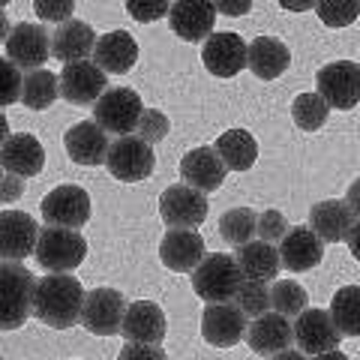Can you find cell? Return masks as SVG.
Listing matches in <instances>:
<instances>
[{
  "mask_svg": "<svg viewBox=\"0 0 360 360\" xmlns=\"http://www.w3.org/2000/svg\"><path fill=\"white\" fill-rule=\"evenodd\" d=\"M160 217L168 229H198L207 217V193L189 184L168 186L160 198Z\"/></svg>",
  "mask_w": 360,
  "mask_h": 360,
  "instance_id": "9",
  "label": "cell"
},
{
  "mask_svg": "<svg viewBox=\"0 0 360 360\" xmlns=\"http://www.w3.org/2000/svg\"><path fill=\"white\" fill-rule=\"evenodd\" d=\"M193 274V288L201 300L219 303V300H234L238 288L243 283V274L238 267V258L229 252L205 255L201 262L189 270Z\"/></svg>",
  "mask_w": 360,
  "mask_h": 360,
  "instance_id": "4",
  "label": "cell"
},
{
  "mask_svg": "<svg viewBox=\"0 0 360 360\" xmlns=\"http://www.w3.org/2000/svg\"><path fill=\"white\" fill-rule=\"evenodd\" d=\"M6 4H9V0H0V9H4V6H6Z\"/></svg>",
  "mask_w": 360,
  "mask_h": 360,
  "instance_id": "49",
  "label": "cell"
},
{
  "mask_svg": "<svg viewBox=\"0 0 360 360\" xmlns=\"http://www.w3.org/2000/svg\"><path fill=\"white\" fill-rule=\"evenodd\" d=\"M18 96H21V70L9 58H0V108L18 103Z\"/></svg>",
  "mask_w": 360,
  "mask_h": 360,
  "instance_id": "39",
  "label": "cell"
},
{
  "mask_svg": "<svg viewBox=\"0 0 360 360\" xmlns=\"http://www.w3.org/2000/svg\"><path fill=\"white\" fill-rule=\"evenodd\" d=\"M291 340H297L303 354L321 357V354H330L340 345L342 336L333 328L330 315L324 309H300L297 321L291 324Z\"/></svg>",
  "mask_w": 360,
  "mask_h": 360,
  "instance_id": "13",
  "label": "cell"
},
{
  "mask_svg": "<svg viewBox=\"0 0 360 360\" xmlns=\"http://www.w3.org/2000/svg\"><path fill=\"white\" fill-rule=\"evenodd\" d=\"M105 165L108 172L115 174L123 184H139V180H148L153 165H156V156H153V144H148L139 135H120L115 144H108V153H105Z\"/></svg>",
  "mask_w": 360,
  "mask_h": 360,
  "instance_id": "5",
  "label": "cell"
},
{
  "mask_svg": "<svg viewBox=\"0 0 360 360\" xmlns=\"http://www.w3.org/2000/svg\"><path fill=\"white\" fill-rule=\"evenodd\" d=\"M123 309H127V300H123L120 291L94 288V291H87L82 300L78 324H84V330H90L94 336H115V333H120Z\"/></svg>",
  "mask_w": 360,
  "mask_h": 360,
  "instance_id": "8",
  "label": "cell"
},
{
  "mask_svg": "<svg viewBox=\"0 0 360 360\" xmlns=\"http://www.w3.org/2000/svg\"><path fill=\"white\" fill-rule=\"evenodd\" d=\"M279 6L288 9V13H307L315 6V0H279Z\"/></svg>",
  "mask_w": 360,
  "mask_h": 360,
  "instance_id": "46",
  "label": "cell"
},
{
  "mask_svg": "<svg viewBox=\"0 0 360 360\" xmlns=\"http://www.w3.org/2000/svg\"><path fill=\"white\" fill-rule=\"evenodd\" d=\"M243 336L258 357H276L291 345V321L279 312H262L243 330Z\"/></svg>",
  "mask_w": 360,
  "mask_h": 360,
  "instance_id": "21",
  "label": "cell"
},
{
  "mask_svg": "<svg viewBox=\"0 0 360 360\" xmlns=\"http://www.w3.org/2000/svg\"><path fill=\"white\" fill-rule=\"evenodd\" d=\"M120 333L129 342H150L160 345L165 340V312L153 300H132L123 309Z\"/></svg>",
  "mask_w": 360,
  "mask_h": 360,
  "instance_id": "19",
  "label": "cell"
},
{
  "mask_svg": "<svg viewBox=\"0 0 360 360\" xmlns=\"http://www.w3.org/2000/svg\"><path fill=\"white\" fill-rule=\"evenodd\" d=\"M307 303H309V295L295 279H279V283L270 288V307L279 315H285V319H295L300 309H307Z\"/></svg>",
  "mask_w": 360,
  "mask_h": 360,
  "instance_id": "35",
  "label": "cell"
},
{
  "mask_svg": "<svg viewBox=\"0 0 360 360\" xmlns=\"http://www.w3.org/2000/svg\"><path fill=\"white\" fill-rule=\"evenodd\" d=\"M37 219L25 210H0V262H25L37 246Z\"/></svg>",
  "mask_w": 360,
  "mask_h": 360,
  "instance_id": "17",
  "label": "cell"
},
{
  "mask_svg": "<svg viewBox=\"0 0 360 360\" xmlns=\"http://www.w3.org/2000/svg\"><path fill=\"white\" fill-rule=\"evenodd\" d=\"M234 300H238V307L243 309V315H262L270 309V288L267 283H262V279H246L238 288V295H234Z\"/></svg>",
  "mask_w": 360,
  "mask_h": 360,
  "instance_id": "37",
  "label": "cell"
},
{
  "mask_svg": "<svg viewBox=\"0 0 360 360\" xmlns=\"http://www.w3.org/2000/svg\"><path fill=\"white\" fill-rule=\"evenodd\" d=\"M33 279L21 262H0V330H18L30 319Z\"/></svg>",
  "mask_w": 360,
  "mask_h": 360,
  "instance_id": "2",
  "label": "cell"
},
{
  "mask_svg": "<svg viewBox=\"0 0 360 360\" xmlns=\"http://www.w3.org/2000/svg\"><path fill=\"white\" fill-rule=\"evenodd\" d=\"M234 258H238V267L246 279H262V283H267V279H276V274L283 270L276 246L267 243V240L240 243Z\"/></svg>",
  "mask_w": 360,
  "mask_h": 360,
  "instance_id": "29",
  "label": "cell"
},
{
  "mask_svg": "<svg viewBox=\"0 0 360 360\" xmlns=\"http://www.w3.org/2000/svg\"><path fill=\"white\" fill-rule=\"evenodd\" d=\"M135 132H139V139H144L148 144L162 141L168 135V117L156 108H141V117H139V123H135Z\"/></svg>",
  "mask_w": 360,
  "mask_h": 360,
  "instance_id": "38",
  "label": "cell"
},
{
  "mask_svg": "<svg viewBox=\"0 0 360 360\" xmlns=\"http://www.w3.org/2000/svg\"><path fill=\"white\" fill-rule=\"evenodd\" d=\"M205 70L217 78H234L246 70V39L240 33H210L201 49Z\"/></svg>",
  "mask_w": 360,
  "mask_h": 360,
  "instance_id": "15",
  "label": "cell"
},
{
  "mask_svg": "<svg viewBox=\"0 0 360 360\" xmlns=\"http://www.w3.org/2000/svg\"><path fill=\"white\" fill-rule=\"evenodd\" d=\"M330 321L340 330V336H360V288L345 285L330 300Z\"/></svg>",
  "mask_w": 360,
  "mask_h": 360,
  "instance_id": "31",
  "label": "cell"
},
{
  "mask_svg": "<svg viewBox=\"0 0 360 360\" xmlns=\"http://www.w3.org/2000/svg\"><path fill=\"white\" fill-rule=\"evenodd\" d=\"M168 25L184 42H205L217 25V6L213 0H172Z\"/></svg>",
  "mask_w": 360,
  "mask_h": 360,
  "instance_id": "16",
  "label": "cell"
},
{
  "mask_svg": "<svg viewBox=\"0 0 360 360\" xmlns=\"http://www.w3.org/2000/svg\"><path fill=\"white\" fill-rule=\"evenodd\" d=\"M21 195H25V177L13 172L0 174V201L9 205V201H18Z\"/></svg>",
  "mask_w": 360,
  "mask_h": 360,
  "instance_id": "43",
  "label": "cell"
},
{
  "mask_svg": "<svg viewBox=\"0 0 360 360\" xmlns=\"http://www.w3.org/2000/svg\"><path fill=\"white\" fill-rule=\"evenodd\" d=\"M9 37V18H6V13L0 9V42H4Z\"/></svg>",
  "mask_w": 360,
  "mask_h": 360,
  "instance_id": "47",
  "label": "cell"
},
{
  "mask_svg": "<svg viewBox=\"0 0 360 360\" xmlns=\"http://www.w3.org/2000/svg\"><path fill=\"white\" fill-rule=\"evenodd\" d=\"M0 172H4V165H0Z\"/></svg>",
  "mask_w": 360,
  "mask_h": 360,
  "instance_id": "50",
  "label": "cell"
},
{
  "mask_svg": "<svg viewBox=\"0 0 360 360\" xmlns=\"http://www.w3.org/2000/svg\"><path fill=\"white\" fill-rule=\"evenodd\" d=\"M105 72L94 60H70L58 78V94L72 105H94L105 90Z\"/></svg>",
  "mask_w": 360,
  "mask_h": 360,
  "instance_id": "11",
  "label": "cell"
},
{
  "mask_svg": "<svg viewBox=\"0 0 360 360\" xmlns=\"http://www.w3.org/2000/svg\"><path fill=\"white\" fill-rule=\"evenodd\" d=\"M291 63V51L283 39L276 37H255L246 45V66L252 70V75H258L262 82H274L279 78Z\"/></svg>",
  "mask_w": 360,
  "mask_h": 360,
  "instance_id": "27",
  "label": "cell"
},
{
  "mask_svg": "<svg viewBox=\"0 0 360 360\" xmlns=\"http://www.w3.org/2000/svg\"><path fill=\"white\" fill-rule=\"evenodd\" d=\"M168 6H172V0H127V13L135 21H141V25H150V21L165 18Z\"/></svg>",
  "mask_w": 360,
  "mask_h": 360,
  "instance_id": "40",
  "label": "cell"
},
{
  "mask_svg": "<svg viewBox=\"0 0 360 360\" xmlns=\"http://www.w3.org/2000/svg\"><path fill=\"white\" fill-rule=\"evenodd\" d=\"M139 357H156V360H162L165 357V352L160 345H150V342H129L127 340V345L120 348V360H139Z\"/></svg>",
  "mask_w": 360,
  "mask_h": 360,
  "instance_id": "44",
  "label": "cell"
},
{
  "mask_svg": "<svg viewBox=\"0 0 360 360\" xmlns=\"http://www.w3.org/2000/svg\"><path fill=\"white\" fill-rule=\"evenodd\" d=\"M354 207H348L345 201H319L309 210V229L319 234L321 243H340L348 238V231L354 229Z\"/></svg>",
  "mask_w": 360,
  "mask_h": 360,
  "instance_id": "26",
  "label": "cell"
},
{
  "mask_svg": "<svg viewBox=\"0 0 360 360\" xmlns=\"http://www.w3.org/2000/svg\"><path fill=\"white\" fill-rule=\"evenodd\" d=\"M205 238L195 229H172L160 243V258L174 274H189L205 258Z\"/></svg>",
  "mask_w": 360,
  "mask_h": 360,
  "instance_id": "23",
  "label": "cell"
},
{
  "mask_svg": "<svg viewBox=\"0 0 360 360\" xmlns=\"http://www.w3.org/2000/svg\"><path fill=\"white\" fill-rule=\"evenodd\" d=\"M94 42H96L94 27L84 25V21H78V18H66L58 25V30L51 33V58H58L63 63L90 58Z\"/></svg>",
  "mask_w": 360,
  "mask_h": 360,
  "instance_id": "28",
  "label": "cell"
},
{
  "mask_svg": "<svg viewBox=\"0 0 360 360\" xmlns=\"http://www.w3.org/2000/svg\"><path fill=\"white\" fill-rule=\"evenodd\" d=\"M42 219L45 225H58V229H84L90 219V195L82 186H54L42 198Z\"/></svg>",
  "mask_w": 360,
  "mask_h": 360,
  "instance_id": "10",
  "label": "cell"
},
{
  "mask_svg": "<svg viewBox=\"0 0 360 360\" xmlns=\"http://www.w3.org/2000/svg\"><path fill=\"white\" fill-rule=\"evenodd\" d=\"M37 264L49 274H60V270H75L87 255V240L78 229H58V225H45L37 234V246H33Z\"/></svg>",
  "mask_w": 360,
  "mask_h": 360,
  "instance_id": "3",
  "label": "cell"
},
{
  "mask_svg": "<svg viewBox=\"0 0 360 360\" xmlns=\"http://www.w3.org/2000/svg\"><path fill=\"white\" fill-rule=\"evenodd\" d=\"M33 9L42 21H51V25H60V21L72 18L75 13V0H33Z\"/></svg>",
  "mask_w": 360,
  "mask_h": 360,
  "instance_id": "42",
  "label": "cell"
},
{
  "mask_svg": "<svg viewBox=\"0 0 360 360\" xmlns=\"http://www.w3.org/2000/svg\"><path fill=\"white\" fill-rule=\"evenodd\" d=\"M315 9L328 27H348L360 15V0H315Z\"/></svg>",
  "mask_w": 360,
  "mask_h": 360,
  "instance_id": "36",
  "label": "cell"
},
{
  "mask_svg": "<svg viewBox=\"0 0 360 360\" xmlns=\"http://www.w3.org/2000/svg\"><path fill=\"white\" fill-rule=\"evenodd\" d=\"M279 264L291 274H307L324 255V243L309 225L307 229H285V234L279 238Z\"/></svg>",
  "mask_w": 360,
  "mask_h": 360,
  "instance_id": "18",
  "label": "cell"
},
{
  "mask_svg": "<svg viewBox=\"0 0 360 360\" xmlns=\"http://www.w3.org/2000/svg\"><path fill=\"white\" fill-rule=\"evenodd\" d=\"M63 144H66V153H70V160L75 165L94 168V165L105 162L108 132L103 127H96L94 120H84V123H75V127L63 135Z\"/></svg>",
  "mask_w": 360,
  "mask_h": 360,
  "instance_id": "24",
  "label": "cell"
},
{
  "mask_svg": "<svg viewBox=\"0 0 360 360\" xmlns=\"http://www.w3.org/2000/svg\"><path fill=\"white\" fill-rule=\"evenodd\" d=\"M328 115H330V105L319 94H300L291 103V117H295V123L303 132H319L328 123Z\"/></svg>",
  "mask_w": 360,
  "mask_h": 360,
  "instance_id": "34",
  "label": "cell"
},
{
  "mask_svg": "<svg viewBox=\"0 0 360 360\" xmlns=\"http://www.w3.org/2000/svg\"><path fill=\"white\" fill-rule=\"evenodd\" d=\"M319 94L330 108L352 111L360 99V66L354 60H333L328 66H321L315 75Z\"/></svg>",
  "mask_w": 360,
  "mask_h": 360,
  "instance_id": "7",
  "label": "cell"
},
{
  "mask_svg": "<svg viewBox=\"0 0 360 360\" xmlns=\"http://www.w3.org/2000/svg\"><path fill=\"white\" fill-rule=\"evenodd\" d=\"M4 42H6V58L18 70H39L51 58V33L39 25H30V21L9 27V37Z\"/></svg>",
  "mask_w": 360,
  "mask_h": 360,
  "instance_id": "12",
  "label": "cell"
},
{
  "mask_svg": "<svg viewBox=\"0 0 360 360\" xmlns=\"http://www.w3.org/2000/svg\"><path fill=\"white\" fill-rule=\"evenodd\" d=\"M141 96L129 87H115L103 90L94 103V123L103 127L105 132L115 135H129L135 132V123L141 117Z\"/></svg>",
  "mask_w": 360,
  "mask_h": 360,
  "instance_id": "6",
  "label": "cell"
},
{
  "mask_svg": "<svg viewBox=\"0 0 360 360\" xmlns=\"http://www.w3.org/2000/svg\"><path fill=\"white\" fill-rule=\"evenodd\" d=\"M84 288L70 270L60 274H49L33 285V307L30 312L37 315L42 324H49L54 330H66L78 324V312H82Z\"/></svg>",
  "mask_w": 360,
  "mask_h": 360,
  "instance_id": "1",
  "label": "cell"
},
{
  "mask_svg": "<svg viewBox=\"0 0 360 360\" xmlns=\"http://www.w3.org/2000/svg\"><path fill=\"white\" fill-rule=\"evenodd\" d=\"M58 75H51L49 70H27V75L21 78V103L33 111L51 108V103L58 99Z\"/></svg>",
  "mask_w": 360,
  "mask_h": 360,
  "instance_id": "32",
  "label": "cell"
},
{
  "mask_svg": "<svg viewBox=\"0 0 360 360\" xmlns=\"http://www.w3.org/2000/svg\"><path fill=\"white\" fill-rule=\"evenodd\" d=\"M246 330V315L238 303L231 300H219V303H207L205 315H201V336L205 342L213 348H231L243 340Z\"/></svg>",
  "mask_w": 360,
  "mask_h": 360,
  "instance_id": "14",
  "label": "cell"
},
{
  "mask_svg": "<svg viewBox=\"0 0 360 360\" xmlns=\"http://www.w3.org/2000/svg\"><path fill=\"white\" fill-rule=\"evenodd\" d=\"M6 135H9V123H6V117L0 115V144L6 141Z\"/></svg>",
  "mask_w": 360,
  "mask_h": 360,
  "instance_id": "48",
  "label": "cell"
},
{
  "mask_svg": "<svg viewBox=\"0 0 360 360\" xmlns=\"http://www.w3.org/2000/svg\"><path fill=\"white\" fill-rule=\"evenodd\" d=\"M219 238L229 246L250 243L255 238V213L250 207H234L219 217Z\"/></svg>",
  "mask_w": 360,
  "mask_h": 360,
  "instance_id": "33",
  "label": "cell"
},
{
  "mask_svg": "<svg viewBox=\"0 0 360 360\" xmlns=\"http://www.w3.org/2000/svg\"><path fill=\"white\" fill-rule=\"evenodd\" d=\"M213 150L219 153V160L229 172H246V168H252L258 160V141L252 139V132H246V129L222 132Z\"/></svg>",
  "mask_w": 360,
  "mask_h": 360,
  "instance_id": "30",
  "label": "cell"
},
{
  "mask_svg": "<svg viewBox=\"0 0 360 360\" xmlns=\"http://www.w3.org/2000/svg\"><path fill=\"white\" fill-rule=\"evenodd\" d=\"M285 229H288V222H285V217L279 210H264L262 217H255V234L262 240H267V243L283 238Z\"/></svg>",
  "mask_w": 360,
  "mask_h": 360,
  "instance_id": "41",
  "label": "cell"
},
{
  "mask_svg": "<svg viewBox=\"0 0 360 360\" xmlns=\"http://www.w3.org/2000/svg\"><path fill=\"white\" fill-rule=\"evenodd\" d=\"M94 63L105 75H127L139 60V42L127 30H111L94 42Z\"/></svg>",
  "mask_w": 360,
  "mask_h": 360,
  "instance_id": "20",
  "label": "cell"
},
{
  "mask_svg": "<svg viewBox=\"0 0 360 360\" xmlns=\"http://www.w3.org/2000/svg\"><path fill=\"white\" fill-rule=\"evenodd\" d=\"M225 174H229V168L222 165L219 153L213 148H195V150H189L184 160H180V177H184L189 186L201 189V193H213V189H219Z\"/></svg>",
  "mask_w": 360,
  "mask_h": 360,
  "instance_id": "25",
  "label": "cell"
},
{
  "mask_svg": "<svg viewBox=\"0 0 360 360\" xmlns=\"http://www.w3.org/2000/svg\"><path fill=\"white\" fill-rule=\"evenodd\" d=\"M213 6H217V13H222V15L240 18L252 9V0H213Z\"/></svg>",
  "mask_w": 360,
  "mask_h": 360,
  "instance_id": "45",
  "label": "cell"
},
{
  "mask_svg": "<svg viewBox=\"0 0 360 360\" xmlns=\"http://www.w3.org/2000/svg\"><path fill=\"white\" fill-rule=\"evenodd\" d=\"M0 165L21 177H37L45 168V148L39 144L37 135L13 132L0 144Z\"/></svg>",
  "mask_w": 360,
  "mask_h": 360,
  "instance_id": "22",
  "label": "cell"
}]
</instances>
